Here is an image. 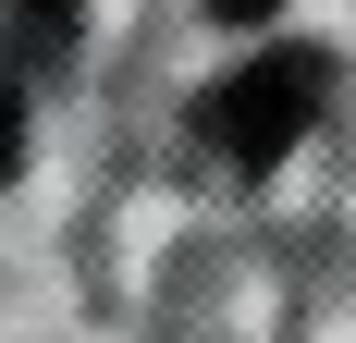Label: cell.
Masks as SVG:
<instances>
[{"instance_id":"7a4b0ae2","label":"cell","mask_w":356,"mask_h":343,"mask_svg":"<svg viewBox=\"0 0 356 343\" xmlns=\"http://www.w3.org/2000/svg\"><path fill=\"white\" fill-rule=\"evenodd\" d=\"M25 160V99H13V74H0V172Z\"/></svg>"},{"instance_id":"3957f363","label":"cell","mask_w":356,"mask_h":343,"mask_svg":"<svg viewBox=\"0 0 356 343\" xmlns=\"http://www.w3.org/2000/svg\"><path fill=\"white\" fill-rule=\"evenodd\" d=\"M209 12H221V25H258V12H283V0H209Z\"/></svg>"},{"instance_id":"6da1fadb","label":"cell","mask_w":356,"mask_h":343,"mask_svg":"<svg viewBox=\"0 0 356 343\" xmlns=\"http://www.w3.org/2000/svg\"><path fill=\"white\" fill-rule=\"evenodd\" d=\"M320 49H270V62H234L209 86V99H197V147H209L221 172H270L283 160L295 135H307V123H320Z\"/></svg>"},{"instance_id":"277c9868","label":"cell","mask_w":356,"mask_h":343,"mask_svg":"<svg viewBox=\"0 0 356 343\" xmlns=\"http://www.w3.org/2000/svg\"><path fill=\"white\" fill-rule=\"evenodd\" d=\"M25 12H74V0H25Z\"/></svg>"}]
</instances>
